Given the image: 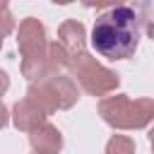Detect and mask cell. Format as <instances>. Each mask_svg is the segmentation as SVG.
<instances>
[{
    "mask_svg": "<svg viewBox=\"0 0 154 154\" xmlns=\"http://www.w3.org/2000/svg\"><path fill=\"white\" fill-rule=\"evenodd\" d=\"M140 43V17L130 5H113L99 14L91 29V46L108 60H128Z\"/></svg>",
    "mask_w": 154,
    "mask_h": 154,
    "instance_id": "obj_1",
    "label": "cell"
},
{
    "mask_svg": "<svg viewBox=\"0 0 154 154\" xmlns=\"http://www.w3.org/2000/svg\"><path fill=\"white\" fill-rule=\"evenodd\" d=\"M17 46L22 53V75L26 79H46L48 77V41L46 29L36 17H26L17 29Z\"/></svg>",
    "mask_w": 154,
    "mask_h": 154,
    "instance_id": "obj_2",
    "label": "cell"
},
{
    "mask_svg": "<svg viewBox=\"0 0 154 154\" xmlns=\"http://www.w3.org/2000/svg\"><path fill=\"white\" fill-rule=\"evenodd\" d=\"M99 116L116 130H142L154 120V99L106 96L99 101Z\"/></svg>",
    "mask_w": 154,
    "mask_h": 154,
    "instance_id": "obj_3",
    "label": "cell"
},
{
    "mask_svg": "<svg viewBox=\"0 0 154 154\" xmlns=\"http://www.w3.org/2000/svg\"><path fill=\"white\" fill-rule=\"evenodd\" d=\"M26 96L31 101H36L48 116L55 111H65L70 106L77 103L79 99V89L77 82L67 75H53L38 82H31V87L26 89Z\"/></svg>",
    "mask_w": 154,
    "mask_h": 154,
    "instance_id": "obj_4",
    "label": "cell"
},
{
    "mask_svg": "<svg viewBox=\"0 0 154 154\" xmlns=\"http://www.w3.org/2000/svg\"><path fill=\"white\" fill-rule=\"evenodd\" d=\"M70 72H72V77L77 79V84H79L87 94H91V96H106V94L116 91L118 84H120V77H118L113 70L103 67V65H101L96 58H91L87 51L79 53L77 58H72Z\"/></svg>",
    "mask_w": 154,
    "mask_h": 154,
    "instance_id": "obj_5",
    "label": "cell"
},
{
    "mask_svg": "<svg viewBox=\"0 0 154 154\" xmlns=\"http://www.w3.org/2000/svg\"><path fill=\"white\" fill-rule=\"evenodd\" d=\"M46 118H48V113L36 101H31L29 96H24L22 101H17L14 108H12V123L22 132H34L36 128H41L46 123Z\"/></svg>",
    "mask_w": 154,
    "mask_h": 154,
    "instance_id": "obj_6",
    "label": "cell"
},
{
    "mask_svg": "<svg viewBox=\"0 0 154 154\" xmlns=\"http://www.w3.org/2000/svg\"><path fill=\"white\" fill-rule=\"evenodd\" d=\"M84 38H87L84 24L77 19H65L58 29V43L67 51L70 58H77L79 53H84V43H87Z\"/></svg>",
    "mask_w": 154,
    "mask_h": 154,
    "instance_id": "obj_7",
    "label": "cell"
},
{
    "mask_svg": "<svg viewBox=\"0 0 154 154\" xmlns=\"http://www.w3.org/2000/svg\"><path fill=\"white\" fill-rule=\"evenodd\" d=\"M29 142H31L36 154H58L63 149V135L51 123H43L41 128L29 132Z\"/></svg>",
    "mask_w": 154,
    "mask_h": 154,
    "instance_id": "obj_8",
    "label": "cell"
},
{
    "mask_svg": "<svg viewBox=\"0 0 154 154\" xmlns=\"http://www.w3.org/2000/svg\"><path fill=\"white\" fill-rule=\"evenodd\" d=\"M70 63H72V58L67 55V51H65L58 41L48 46V77L60 75V70L70 67Z\"/></svg>",
    "mask_w": 154,
    "mask_h": 154,
    "instance_id": "obj_9",
    "label": "cell"
},
{
    "mask_svg": "<svg viewBox=\"0 0 154 154\" xmlns=\"http://www.w3.org/2000/svg\"><path fill=\"white\" fill-rule=\"evenodd\" d=\"M106 154H135V142L125 135H113L106 144Z\"/></svg>",
    "mask_w": 154,
    "mask_h": 154,
    "instance_id": "obj_10",
    "label": "cell"
},
{
    "mask_svg": "<svg viewBox=\"0 0 154 154\" xmlns=\"http://www.w3.org/2000/svg\"><path fill=\"white\" fill-rule=\"evenodd\" d=\"M140 22L144 24V31L147 36L154 41V2H147V5H140V12H137Z\"/></svg>",
    "mask_w": 154,
    "mask_h": 154,
    "instance_id": "obj_11",
    "label": "cell"
},
{
    "mask_svg": "<svg viewBox=\"0 0 154 154\" xmlns=\"http://www.w3.org/2000/svg\"><path fill=\"white\" fill-rule=\"evenodd\" d=\"M14 29V17L7 7V2H0V38H5Z\"/></svg>",
    "mask_w": 154,
    "mask_h": 154,
    "instance_id": "obj_12",
    "label": "cell"
},
{
    "mask_svg": "<svg viewBox=\"0 0 154 154\" xmlns=\"http://www.w3.org/2000/svg\"><path fill=\"white\" fill-rule=\"evenodd\" d=\"M7 87H10V77H7V72L0 70V96L7 91Z\"/></svg>",
    "mask_w": 154,
    "mask_h": 154,
    "instance_id": "obj_13",
    "label": "cell"
},
{
    "mask_svg": "<svg viewBox=\"0 0 154 154\" xmlns=\"http://www.w3.org/2000/svg\"><path fill=\"white\" fill-rule=\"evenodd\" d=\"M7 120H10V113H7V108H5V103H0V130L7 125Z\"/></svg>",
    "mask_w": 154,
    "mask_h": 154,
    "instance_id": "obj_14",
    "label": "cell"
},
{
    "mask_svg": "<svg viewBox=\"0 0 154 154\" xmlns=\"http://www.w3.org/2000/svg\"><path fill=\"white\" fill-rule=\"evenodd\" d=\"M149 142H152V152H154V128H152V132H149Z\"/></svg>",
    "mask_w": 154,
    "mask_h": 154,
    "instance_id": "obj_15",
    "label": "cell"
},
{
    "mask_svg": "<svg viewBox=\"0 0 154 154\" xmlns=\"http://www.w3.org/2000/svg\"><path fill=\"white\" fill-rule=\"evenodd\" d=\"M0 48H2V38H0Z\"/></svg>",
    "mask_w": 154,
    "mask_h": 154,
    "instance_id": "obj_16",
    "label": "cell"
}]
</instances>
